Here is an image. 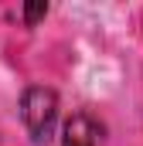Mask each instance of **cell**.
Returning <instances> with one entry per match:
<instances>
[{"label": "cell", "instance_id": "cell-3", "mask_svg": "<svg viewBox=\"0 0 143 146\" xmlns=\"http://www.w3.org/2000/svg\"><path fill=\"white\" fill-rule=\"evenodd\" d=\"M44 14H48V3H27V7H24V21H27V24L41 21Z\"/></svg>", "mask_w": 143, "mask_h": 146}, {"label": "cell", "instance_id": "cell-2", "mask_svg": "<svg viewBox=\"0 0 143 146\" xmlns=\"http://www.w3.org/2000/svg\"><path fill=\"white\" fill-rule=\"evenodd\" d=\"M65 146H96L99 143V126L92 115H72L65 122V136H61Z\"/></svg>", "mask_w": 143, "mask_h": 146}, {"label": "cell", "instance_id": "cell-1", "mask_svg": "<svg viewBox=\"0 0 143 146\" xmlns=\"http://www.w3.org/2000/svg\"><path fill=\"white\" fill-rule=\"evenodd\" d=\"M21 119H24L34 143H48L55 133V122H58V95L44 85L27 88L21 99Z\"/></svg>", "mask_w": 143, "mask_h": 146}]
</instances>
